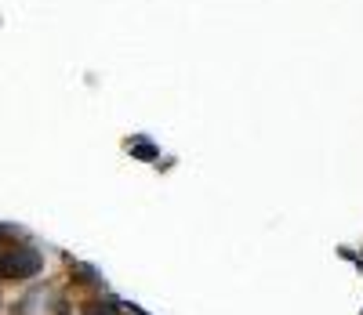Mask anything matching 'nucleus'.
Listing matches in <instances>:
<instances>
[{
	"label": "nucleus",
	"instance_id": "obj_5",
	"mask_svg": "<svg viewBox=\"0 0 363 315\" xmlns=\"http://www.w3.org/2000/svg\"><path fill=\"white\" fill-rule=\"evenodd\" d=\"M55 315H73V311H69L66 301H55Z\"/></svg>",
	"mask_w": 363,
	"mask_h": 315
},
{
	"label": "nucleus",
	"instance_id": "obj_3",
	"mask_svg": "<svg viewBox=\"0 0 363 315\" xmlns=\"http://www.w3.org/2000/svg\"><path fill=\"white\" fill-rule=\"evenodd\" d=\"M69 282H73V287H87V290H99L106 279L99 275V268H91V265H84V261H73V265H69Z\"/></svg>",
	"mask_w": 363,
	"mask_h": 315
},
{
	"label": "nucleus",
	"instance_id": "obj_4",
	"mask_svg": "<svg viewBox=\"0 0 363 315\" xmlns=\"http://www.w3.org/2000/svg\"><path fill=\"white\" fill-rule=\"evenodd\" d=\"M80 315H120V301L109 297H91L80 304Z\"/></svg>",
	"mask_w": 363,
	"mask_h": 315
},
{
	"label": "nucleus",
	"instance_id": "obj_1",
	"mask_svg": "<svg viewBox=\"0 0 363 315\" xmlns=\"http://www.w3.org/2000/svg\"><path fill=\"white\" fill-rule=\"evenodd\" d=\"M44 272V254L18 236H0V282H26Z\"/></svg>",
	"mask_w": 363,
	"mask_h": 315
},
{
	"label": "nucleus",
	"instance_id": "obj_6",
	"mask_svg": "<svg viewBox=\"0 0 363 315\" xmlns=\"http://www.w3.org/2000/svg\"><path fill=\"white\" fill-rule=\"evenodd\" d=\"M0 236H4V225H0Z\"/></svg>",
	"mask_w": 363,
	"mask_h": 315
},
{
	"label": "nucleus",
	"instance_id": "obj_2",
	"mask_svg": "<svg viewBox=\"0 0 363 315\" xmlns=\"http://www.w3.org/2000/svg\"><path fill=\"white\" fill-rule=\"evenodd\" d=\"M124 149L135 156V160H142V164H157V160H160V145L149 142L145 134H131V138L124 142Z\"/></svg>",
	"mask_w": 363,
	"mask_h": 315
}]
</instances>
